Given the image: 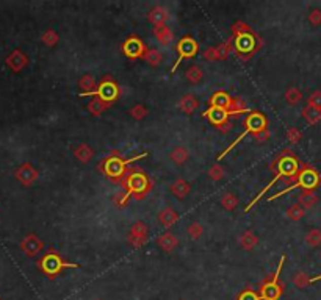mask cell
Here are the masks:
<instances>
[{"label":"cell","mask_w":321,"mask_h":300,"mask_svg":"<svg viewBox=\"0 0 321 300\" xmlns=\"http://www.w3.org/2000/svg\"><path fill=\"white\" fill-rule=\"evenodd\" d=\"M169 191L171 194H174L177 199H185L190 193H191V186L188 181L179 178V180H175L171 186H169Z\"/></svg>","instance_id":"23"},{"label":"cell","mask_w":321,"mask_h":300,"mask_svg":"<svg viewBox=\"0 0 321 300\" xmlns=\"http://www.w3.org/2000/svg\"><path fill=\"white\" fill-rule=\"evenodd\" d=\"M44 247L43 241L37 236V235H27L24 238V241L21 242V249L27 256H34L38 255Z\"/></svg>","instance_id":"13"},{"label":"cell","mask_w":321,"mask_h":300,"mask_svg":"<svg viewBox=\"0 0 321 300\" xmlns=\"http://www.w3.org/2000/svg\"><path fill=\"white\" fill-rule=\"evenodd\" d=\"M157 244H158L160 249H162L163 252L169 253V252L175 250L177 246H179V238H177L175 235H172V233H169V232H166V233L160 235L157 238Z\"/></svg>","instance_id":"16"},{"label":"cell","mask_w":321,"mask_h":300,"mask_svg":"<svg viewBox=\"0 0 321 300\" xmlns=\"http://www.w3.org/2000/svg\"><path fill=\"white\" fill-rule=\"evenodd\" d=\"M198 106H199V102L193 94H185V96L179 100V108L182 113H185V115H193V113L198 109Z\"/></svg>","instance_id":"25"},{"label":"cell","mask_w":321,"mask_h":300,"mask_svg":"<svg viewBox=\"0 0 321 300\" xmlns=\"http://www.w3.org/2000/svg\"><path fill=\"white\" fill-rule=\"evenodd\" d=\"M121 183L124 188V193L129 196V199L135 197L138 200L142 199L146 194H149L154 184L151 177L139 167H130L127 175L124 177Z\"/></svg>","instance_id":"3"},{"label":"cell","mask_w":321,"mask_h":300,"mask_svg":"<svg viewBox=\"0 0 321 300\" xmlns=\"http://www.w3.org/2000/svg\"><path fill=\"white\" fill-rule=\"evenodd\" d=\"M88 97H97L102 102H105L106 105H112L119 97V86L116 85V82L110 77V75H106V77H103L102 82L97 85V89L93 94H90Z\"/></svg>","instance_id":"9"},{"label":"cell","mask_w":321,"mask_h":300,"mask_svg":"<svg viewBox=\"0 0 321 300\" xmlns=\"http://www.w3.org/2000/svg\"><path fill=\"white\" fill-rule=\"evenodd\" d=\"M198 50H199V46H198V43L193 40V38H190V36L182 38V40L177 43V53H179V56H177V61L172 66L171 72H175L177 67L182 64L184 60L193 58V56L198 53Z\"/></svg>","instance_id":"10"},{"label":"cell","mask_w":321,"mask_h":300,"mask_svg":"<svg viewBox=\"0 0 321 300\" xmlns=\"http://www.w3.org/2000/svg\"><path fill=\"white\" fill-rule=\"evenodd\" d=\"M79 86L82 89L80 96L82 97H88L90 94H93L97 89V82H96V79L93 77L91 73H85L83 77L80 79V82H79Z\"/></svg>","instance_id":"22"},{"label":"cell","mask_w":321,"mask_h":300,"mask_svg":"<svg viewBox=\"0 0 321 300\" xmlns=\"http://www.w3.org/2000/svg\"><path fill=\"white\" fill-rule=\"evenodd\" d=\"M234 38V36H232ZM260 38L251 31L246 34H240L234 38V52L237 53V56L243 61H247L251 56L257 52V49L260 47Z\"/></svg>","instance_id":"8"},{"label":"cell","mask_w":321,"mask_h":300,"mask_svg":"<svg viewBox=\"0 0 321 300\" xmlns=\"http://www.w3.org/2000/svg\"><path fill=\"white\" fill-rule=\"evenodd\" d=\"M148 19H149L151 24H154L155 27H158V25H165L166 24V21L169 19V14H168V11L163 7H154L149 11Z\"/></svg>","instance_id":"20"},{"label":"cell","mask_w":321,"mask_h":300,"mask_svg":"<svg viewBox=\"0 0 321 300\" xmlns=\"http://www.w3.org/2000/svg\"><path fill=\"white\" fill-rule=\"evenodd\" d=\"M227 116H241L244 113H247V105L241 97H230V102L226 108Z\"/></svg>","instance_id":"18"},{"label":"cell","mask_w":321,"mask_h":300,"mask_svg":"<svg viewBox=\"0 0 321 300\" xmlns=\"http://www.w3.org/2000/svg\"><path fill=\"white\" fill-rule=\"evenodd\" d=\"M204 58L207 61H218V52H217V47H208L204 50Z\"/></svg>","instance_id":"50"},{"label":"cell","mask_w":321,"mask_h":300,"mask_svg":"<svg viewBox=\"0 0 321 300\" xmlns=\"http://www.w3.org/2000/svg\"><path fill=\"white\" fill-rule=\"evenodd\" d=\"M237 300H260V295L254 289H244L238 294Z\"/></svg>","instance_id":"46"},{"label":"cell","mask_w":321,"mask_h":300,"mask_svg":"<svg viewBox=\"0 0 321 300\" xmlns=\"http://www.w3.org/2000/svg\"><path fill=\"white\" fill-rule=\"evenodd\" d=\"M232 127H234V125H232V122H230V121H226L224 124H221V125H218V127H215V128L220 130L221 133H229V131L232 130Z\"/></svg>","instance_id":"52"},{"label":"cell","mask_w":321,"mask_h":300,"mask_svg":"<svg viewBox=\"0 0 321 300\" xmlns=\"http://www.w3.org/2000/svg\"><path fill=\"white\" fill-rule=\"evenodd\" d=\"M190 158V150L184 145H177L171 150L169 154V160L175 164V166H182L184 163H187Z\"/></svg>","instance_id":"24"},{"label":"cell","mask_w":321,"mask_h":300,"mask_svg":"<svg viewBox=\"0 0 321 300\" xmlns=\"http://www.w3.org/2000/svg\"><path fill=\"white\" fill-rule=\"evenodd\" d=\"M319 184H321V175H319V172L316 171V169H313L312 166L304 164V166H301L299 172L296 175V180L290 186L285 188V190H282L277 194L268 197V202H273L277 197H282L283 194H287V193H290L293 190H298V188H299V190H302V191H315Z\"/></svg>","instance_id":"4"},{"label":"cell","mask_w":321,"mask_h":300,"mask_svg":"<svg viewBox=\"0 0 321 300\" xmlns=\"http://www.w3.org/2000/svg\"><path fill=\"white\" fill-rule=\"evenodd\" d=\"M270 136H271V133H270L268 128H265L262 131H257V133H254V138H256L257 142H266L270 139Z\"/></svg>","instance_id":"51"},{"label":"cell","mask_w":321,"mask_h":300,"mask_svg":"<svg viewBox=\"0 0 321 300\" xmlns=\"http://www.w3.org/2000/svg\"><path fill=\"white\" fill-rule=\"evenodd\" d=\"M142 60H145L149 66H158L163 61V55L158 49L151 47V49H146L145 55H142Z\"/></svg>","instance_id":"29"},{"label":"cell","mask_w":321,"mask_h":300,"mask_svg":"<svg viewBox=\"0 0 321 300\" xmlns=\"http://www.w3.org/2000/svg\"><path fill=\"white\" fill-rule=\"evenodd\" d=\"M232 34H234V38L235 36H240V34H246V33H251L253 30L249 28V25L247 24H244V22H241V21H237L234 25H232Z\"/></svg>","instance_id":"44"},{"label":"cell","mask_w":321,"mask_h":300,"mask_svg":"<svg viewBox=\"0 0 321 300\" xmlns=\"http://www.w3.org/2000/svg\"><path fill=\"white\" fill-rule=\"evenodd\" d=\"M285 102H287L289 105H292V106H295V105H298L301 100H302V94H301V91L298 89V88H289L287 91H285Z\"/></svg>","instance_id":"34"},{"label":"cell","mask_w":321,"mask_h":300,"mask_svg":"<svg viewBox=\"0 0 321 300\" xmlns=\"http://www.w3.org/2000/svg\"><path fill=\"white\" fill-rule=\"evenodd\" d=\"M7 63H8V66H10L13 70L19 72V70H22V69L27 66L28 58H27V56H25L21 50H14V52L8 56V58H7Z\"/></svg>","instance_id":"19"},{"label":"cell","mask_w":321,"mask_h":300,"mask_svg":"<svg viewBox=\"0 0 321 300\" xmlns=\"http://www.w3.org/2000/svg\"><path fill=\"white\" fill-rule=\"evenodd\" d=\"M38 268L43 271V274L44 275H47L49 278H55V277H58L61 272H63V269H66V268H76V269H79L80 266L77 265V262H69V261H66V259H63L55 250H49L40 261H38Z\"/></svg>","instance_id":"5"},{"label":"cell","mask_w":321,"mask_h":300,"mask_svg":"<svg viewBox=\"0 0 321 300\" xmlns=\"http://www.w3.org/2000/svg\"><path fill=\"white\" fill-rule=\"evenodd\" d=\"M293 285L299 289H304L310 285V277L306 272H296L293 275Z\"/></svg>","instance_id":"38"},{"label":"cell","mask_w":321,"mask_h":300,"mask_svg":"<svg viewBox=\"0 0 321 300\" xmlns=\"http://www.w3.org/2000/svg\"><path fill=\"white\" fill-rule=\"evenodd\" d=\"M307 105H312V106L321 109V91H315V92L310 94L309 99H307Z\"/></svg>","instance_id":"47"},{"label":"cell","mask_w":321,"mask_h":300,"mask_svg":"<svg viewBox=\"0 0 321 300\" xmlns=\"http://www.w3.org/2000/svg\"><path fill=\"white\" fill-rule=\"evenodd\" d=\"M154 36L162 46H169L172 43V40H174V33H172V30L168 25L154 27Z\"/></svg>","instance_id":"21"},{"label":"cell","mask_w":321,"mask_h":300,"mask_svg":"<svg viewBox=\"0 0 321 300\" xmlns=\"http://www.w3.org/2000/svg\"><path fill=\"white\" fill-rule=\"evenodd\" d=\"M187 233L191 239H199L202 235H204V229H202V225L199 222H191L188 225V229H187Z\"/></svg>","instance_id":"41"},{"label":"cell","mask_w":321,"mask_h":300,"mask_svg":"<svg viewBox=\"0 0 321 300\" xmlns=\"http://www.w3.org/2000/svg\"><path fill=\"white\" fill-rule=\"evenodd\" d=\"M122 52H124V55L127 56V58L138 60V58H142V55H145V52H146V46L138 36H130V38H127L126 41H124Z\"/></svg>","instance_id":"11"},{"label":"cell","mask_w":321,"mask_h":300,"mask_svg":"<svg viewBox=\"0 0 321 300\" xmlns=\"http://www.w3.org/2000/svg\"><path fill=\"white\" fill-rule=\"evenodd\" d=\"M204 118H207L210 121V124H213L215 127L224 124L226 121H229V116H227V113L224 108H217V106H210L204 115Z\"/></svg>","instance_id":"15"},{"label":"cell","mask_w":321,"mask_h":300,"mask_svg":"<svg viewBox=\"0 0 321 300\" xmlns=\"http://www.w3.org/2000/svg\"><path fill=\"white\" fill-rule=\"evenodd\" d=\"M38 175H40L38 171H37V169H34L30 163L22 164V166L16 171V178L19 180L22 184H25V186H30L31 183L37 181Z\"/></svg>","instance_id":"14"},{"label":"cell","mask_w":321,"mask_h":300,"mask_svg":"<svg viewBox=\"0 0 321 300\" xmlns=\"http://www.w3.org/2000/svg\"><path fill=\"white\" fill-rule=\"evenodd\" d=\"M74 157L80 161V163H88L91 161L94 157V150L88 145V144H79L74 148Z\"/></svg>","instance_id":"27"},{"label":"cell","mask_w":321,"mask_h":300,"mask_svg":"<svg viewBox=\"0 0 321 300\" xmlns=\"http://www.w3.org/2000/svg\"><path fill=\"white\" fill-rule=\"evenodd\" d=\"M237 205H238V197H237L235 194L226 193V194L221 196V206H223V208H226L227 211L235 210V208H237Z\"/></svg>","instance_id":"35"},{"label":"cell","mask_w":321,"mask_h":300,"mask_svg":"<svg viewBox=\"0 0 321 300\" xmlns=\"http://www.w3.org/2000/svg\"><path fill=\"white\" fill-rule=\"evenodd\" d=\"M187 80L190 82V83H199V82H202V79H204V72H202V69L199 67V66H191V67H188V70H187Z\"/></svg>","instance_id":"36"},{"label":"cell","mask_w":321,"mask_h":300,"mask_svg":"<svg viewBox=\"0 0 321 300\" xmlns=\"http://www.w3.org/2000/svg\"><path fill=\"white\" fill-rule=\"evenodd\" d=\"M302 138V133H301V130H298L296 127H292L287 130V139L292 142V144H298Z\"/></svg>","instance_id":"45"},{"label":"cell","mask_w":321,"mask_h":300,"mask_svg":"<svg viewBox=\"0 0 321 300\" xmlns=\"http://www.w3.org/2000/svg\"><path fill=\"white\" fill-rule=\"evenodd\" d=\"M96 300H100V298H96Z\"/></svg>","instance_id":"53"},{"label":"cell","mask_w":321,"mask_h":300,"mask_svg":"<svg viewBox=\"0 0 321 300\" xmlns=\"http://www.w3.org/2000/svg\"><path fill=\"white\" fill-rule=\"evenodd\" d=\"M113 202L119 206V208H122V206H126L127 203H129V196L124 193V191H121V193H118L115 197H113Z\"/></svg>","instance_id":"48"},{"label":"cell","mask_w":321,"mask_h":300,"mask_svg":"<svg viewBox=\"0 0 321 300\" xmlns=\"http://www.w3.org/2000/svg\"><path fill=\"white\" fill-rule=\"evenodd\" d=\"M224 175H226L224 167H223V166H220L218 163H217V164H213V166L208 169V177H210L213 181H220V180H223V178H224Z\"/></svg>","instance_id":"40"},{"label":"cell","mask_w":321,"mask_h":300,"mask_svg":"<svg viewBox=\"0 0 321 300\" xmlns=\"http://www.w3.org/2000/svg\"><path fill=\"white\" fill-rule=\"evenodd\" d=\"M259 244V238L251 232V230H247L244 232L241 236H240V246L244 249V250H253L256 246Z\"/></svg>","instance_id":"31"},{"label":"cell","mask_w":321,"mask_h":300,"mask_svg":"<svg viewBox=\"0 0 321 300\" xmlns=\"http://www.w3.org/2000/svg\"><path fill=\"white\" fill-rule=\"evenodd\" d=\"M148 235H149V229H148V225L145 222H135L132 225V229H130V233H129V242L132 244L133 247L139 249L145 246V242L148 241Z\"/></svg>","instance_id":"12"},{"label":"cell","mask_w":321,"mask_h":300,"mask_svg":"<svg viewBox=\"0 0 321 300\" xmlns=\"http://www.w3.org/2000/svg\"><path fill=\"white\" fill-rule=\"evenodd\" d=\"M285 214H287V217L290 219V220H301L302 217H304L306 216V210L304 208H302V206H299L298 203H295V205H292L290 206V208L287 210V213H285Z\"/></svg>","instance_id":"37"},{"label":"cell","mask_w":321,"mask_h":300,"mask_svg":"<svg viewBox=\"0 0 321 300\" xmlns=\"http://www.w3.org/2000/svg\"><path fill=\"white\" fill-rule=\"evenodd\" d=\"M145 157H148V154H141L135 158L126 160V158H122V155L118 152V150H113L112 155H109L105 160H102L99 163L97 169L106 178H110L112 181H116V183H121L129 172V169H130L129 166Z\"/></svg>","instance_id":"2"},{"label":"cell","mask_w":321,"mask_h":300,"mask_svg":"<svg viewBox=\"0 0 321 300\" xmlns=\"http://www.w3.org/2000/svg\"><path fill=\"white\" fill-rule=\"evenodd\" d=\"M130 116L136 121H141L148 116V108L145 105H135L130 108Z\"/></svg>","instance_id":"43"},{"label":"cell","mask_w":321,"mask_h":300,"mask_svg":"<svg viewBox=\"0 0 321 300\" xmlns=\"http://www.w3.org/2000/svg\"><path fill=\"white\" fill-rule=\"evenodd\" d=\"M229 102H230V96H229L227 92H224V91H218V92H215V94H213V96L210 97V100H208L210 106L224 108V109L227 108Z\"/></svg>","instance_id":"30"},{"label":"cell","mask_w":321,"mask_h":300,"mask_svg":"<svg viewBox=\"0 0 321 300\" xmlns=\"http://www.w3.org/2000/svg\"><path fill=\"white\" fill-rule=\"evenodd\" d=\"M158 220L165 229H171L172 225L179 220V213H177L172 206H165V208L158 213Z\"/></svg>","instance_id":"17"},{"label":"cell","mask_w":321,"mask_h":300,"mask_svg":"<svg viewBox=\"0 0 321 300\" xmlns=\"http://www.w3.org/2000/svg\"><path fill=\"white\" fill-rule=\"evenodd\" d=\"M318 203V196L315 194V191H302L298 196V205L302 206L304 210H310Z\"/></svg>","instance_id":"26"},{"label":"cell","mask_w":321,"mask_h":300,"mask_svg":"<svg viewBox=\"0 0 321 300\" xmlns=\"http://www.w3.org/2000/svg\"><path fill=\"white\" fill-rule=\"evenodd\" d=\"M265 128H268V121H266V118L262 115V113H259V111H253L251 113V115H247V118H246V121H244V131H243V133L234 141V142H232L226 150H224V152L218 157V161L220 160H223L229 152H230V150H234V147L237 145V144H240L249 133H257V131H262V130H265Z\"/></svg>","instance_id":"6"},{"label":"cell","mask_w":321,"mask_h":300,"mask_svg":"<svg viewBox=\"0 0 321 300\" xmlns=\"http://www.w3.org/2000/svg\"><path fill=\"white\" fill-rule=\"evenodd\" d=\"M110 105H106L105 102H102L100 99H97V97H94L90 103H88V111L91 113L93 116H100V115H103V111L109 108Z\"/></svg>","instance_id":"32"},{"label":"cell","mask_w":321,"mask_h":300,"mask_svg":"<svg viewBox=\"0 0 321 300\" xmlns=\"http://www.w3.org/2000/svg\"><path fill=\"white\" fill-rule=\"evenodd\" d=\"M301 115H302V118L307 121V124H310V125H315V124H318L321 121V109L315 108L312 105H306L304 108H302Z\"/></svg>","instance_id":"28"},{"label":"cell","mask_w":321,"mask_h":300,"mask_svg":"<svg viewBox=\"0 0 321 300\" xmlns=\"http://www.w3.org/2000/svg\"><path fill=\"white\" fill-rule=\"evenodd\" d=\"M301 161L296 158V155L293 154V150L292 148H283L282 152H280V155H277L273 161H271V164H270V171H273L274 174H276V177L266 184L263 190L256 196V199L249 203L246 208H244V211L247 213L249 210L253 208V206L257 203V202H260V199L268 193L271 188L277 183V181H280V180H283L285 183H287L289 186L296 180V175H298V172H299V169H301Z\"/></svg>","instance_id":"1"},{"label":"cell","mask_w":321,"mask_h":300,"mask_svg":"<svg viewBox=\"0 0 321 300\" xmlns=\"http://www.w3.org/2000/svg\"><path fill=\"white\" fill-rule=\"evenodd\" d=\"M285 262V256L280 258L279 261V266L276 269V272L270 277H266L262 285H260V291H259V295H260V300H279L280 295L283 294V283L279 280V275H280V271H282V266Z\"/></svg>","instance_id":"7"},{"label":"cell","mask_w":321,"mask_h":300,"mask_svg":"<svg viewBox=\"0 0 321 300\" xmlns=\"http://www.w3.org/2000/svg\"><path fill=\"white\" fill-rule=\"evenodd\" d=\"M306 242L309 244L310 247H318L321 246V230L313 229L306 235Z\"/></svg>","instance_id":"39"},{"label":"cell","mask_w":321,"mask_h":300,"mask_svg":"<svg viewBox=\"0 0 321 300\" xmlns=\"http://www.w3.org/2000/svg\"><path fill=\"white\" fill-rule=\"evenodd\" d=\"M217 52H218V58L220 60H226L227 56L234 52V38H230V40L221 43L220 46H217Z\"/></svg>","instance_id":"33"},{"label":"cell","mask_w":321,"mask_h":300,"mask_svg":"<svg viewBox=\"0 0 321 300\" xmlns=\"http://www.w3.org/2000/svg\"><path fill=\"white\" fill-rule=\"evenodd\" d=\"M58 34H57V31H53V30H47V31H44L43 33V43L46 44V46H49V47H53L57 43H58Z\"/></svg>","instance_id":"42"},{"label":"cell","mask_w":321,"mask_h":300,"mask_svg":"<svg viewBox=\"0 0 321 300\" xmlns=\"http://www.w3.org/2000/svg\"><path fill=\"white\" fill-rule=\"evenodd\" d=\"M309 22L315 27L321 25V10H312L310 14H309Z\"/></svg>","instance_id":"49"}]
</instances>
